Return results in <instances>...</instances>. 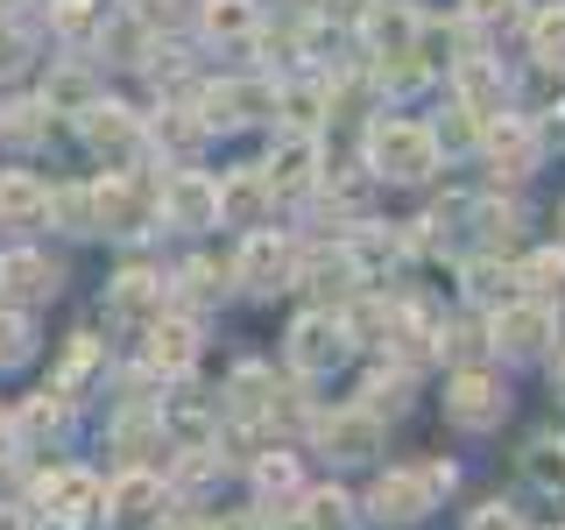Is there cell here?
<instances>
[{"instance_id":"3","label":"cell","mask_w":565,"mask_h":530,"mask_svg":"<svg viewBox=\"0 0 565 530\" xmlns=\"http://www.w3.org/2000/svg\"><path fill=\"white\" fill-rule=\"evenodd\" d=\"M502 411H509V389L488 368H459V382L446 389V417L467 424V432H488V424H502Z\"/></svg>"},{"instance_id":"21","label":"cell","mask_w":565,"mask_h":530,"mask_svg":"<svg viewBox=\"0 0 565 530\" xmlns=\"http://www.w3.org/2000/svg\"><path fill=\"white\" fill-rule=\"evenodd\" d=\"M205 29L212 35H247V29H255V8H247V0H212V8H205Z\"/></svg>"},{"instance_id":"16","label":"cell","mask_w":565,"mask_h":530,"mask_svg":"<svg viewBox=\"0 0 565 530\" xmlns=\"http://www.w3.org/2000/svg\"><path fill=\"white\" fill-rule=\"evenodd\" d=\"M191 353H199V332H191V326H156V347H149L156 368L177 375V368H191Z\"/></svg>"},{"instance_id":"9","label":"cell","mask_w":565,"mask_h":530,"mask_svg":"<svg viewBox=\"0 0 565 530\" xmlns=\"http://www.w3.org/2000/svg\"><path fill=\"white\" fill-rule=\"evenodd\" d=\"M367 509H375L382 523H417L424 509H431V488H424V474H382L375 495H367Z\"/></svg>"},{"instance_id":"29","label":"cell","mask_w":565,"mask_h":530,"mask_svg":"<svg viewBox=\"0 0 565 530\" xmlns=\"http://www.w3.org/2000/svg\"><path fill=\"white\" fill-rule=\"evenodd\" d=\"M467 530H516V509L488 502V509H473V523H467Z\"/></svg>"},{"instance_id":"18","label":"cell","mask_w":565,"mask_h":530,"mask_svg":"<svg viewBox=\"0 0 565 530\" xmlns=\"http://www.w3.org/2000/svg\"><path fill=\"white\" fill-rule=\"evenodd\" d=\"M530 50H537L544 64H565V8H544L537 22H530Z\"/></svg>"},{"instance_id":"7","label":"cell","mask_w":565,"mask_h":530,"mask_svg":"<svg viewBox=\"0 0 565 530\" xmlns=\"http://www.w3.org/2000/svg\"><path fill=\"white\" fill-rule=\"evenodd\" d=\"M417 22L424 14H411L403 0H382V8H367V50L388 64V57H417Z\"/></svg>"},{"instance_id":"17","label":"cell","mask_w":565,"mask_h":530,"mask_svg":"<svg viewBox=\"0 0 565 530\" xmlns=\"http://www.w3.org/2000/svg\"><path fill=\"white\" fill-rule=\"evenodd\" d=\"M305 523L311 530H353V502H347L340 488H318L311 502H305Z\"/></svg>"},{"instance_id":"2","label":"cell","mask_w":565,"mask_h":530,"mask_svg":"<svg viewBox=\"0 0 565 530\" xmlns=\"http://www.w3.org/2000/svg\"><path fill=\"white\" fill-rule=\"evenodd\" d=\"M340 361H347V318L311 311V318L290 326V368L297 375H332Z\"/></svg>"},{"instance_id":"8","label":"cell","mask_w":565,"mask_h":530,"mask_svg":"<svg viewBox=\"0 0 565 530\" xmlns=\"http://www.w3.org/2000/svg\"><path fill=\"white\" fill-rule=\"evenodd\" d=\"M544 340H552V311L544 305H502L494 311V340L502 353H544Z\"/></svg>"},{"instance_id":"27","label":"cell","mask_w":565,"mask_h":530,"mask_svg":"<svg viewBox=\"0 0 565 530\" xmlns=\"http://www.w3.org/2000/svg\"><path fill=\"white\" fill-rule=\"evenodd\" d=\"M481 226H488V241H509V234H516V205H481Z\"/></svg>"},{"instance_id":"19","label":"cell","mask_w":565,"mask_h":530,"mask_svg":"<svg viewBox=\"0 0 565 530\" xmlns=\"http://www.w3.org/2000/svg\"><path fill=\"white\" fill-rule=\"evenodd\" d=\"M516 283H530L537 297H565V255H530L516 269Z\"/></svg>"},{"instance_id":"24","label":"cell","mask_w":565,"mask_h":530,"mask_svg":"<svg viewBox=\"0 0 565 530\" xmlns=\"http://www.w3.org/2000/svg\"><path fill=\"white\" fill-rule=\"evenodd\" d=\"M403 396H411V382H403V375H375V382H367V403H361V411H403Z\"/></svg>"},{"instance_id":"1","label":"cell","mask_w":565,"mask_h":530,"mask_svg":"<svg viewBox=\"0 0 565 530\" xmlns=\"http://www.w3.org/2000/svg\"><path fill=\"white\" fill-rule=\"evenodd\" d=\"M367 163H375V177L417 184V177L438 170V141H431V128H417V120H382L375 141H367Z\"/></svg>"},{"instance_id":"5","label":"cell","mask_w":565,"mask_h":530,"mask_svg":"<svg viewBox=\"0 0 565 530\" xmlns=\"http://www.w3.org/2000/svg\"><path fill=\"white\" fill-rule=\"evenodd\" d=\"M452 85H459V106H467L473 120H494V114H502V99H509V78H502V64H494V57H459L452 64Z\"/></svg>"},{"instance_id":"25","label":"cell","mask_w":565,"mask_h":530,"mask_svg":"<svg viewBox=\"0 0 565 530\" xmlns=\"http://www.w3.org/2000/svg\"><path fill=\"white\" fill-rule=\"evenodd\" d=\"M467 283H473V297H488V305H494V297L509 305V269H494V262H473Z\"/></svg>"},{"instance_id":"26","label":"cell","mask_w":565,"mask_h":530,"mask_svg":"<svg viewBox=\"0 0 565 530\" xmlns=\"http://www.w3.org/2000/svg\"><path fill=\"white\" fill-rule=\"evenodd\" d=\"M438 347H446L452 361H467V368H473V361H481V353H488V340H481V332H473V326H452V332H446V340H438Z\"/></svg>"},{"instance_id":"6","label":"cell","mask_w":565,"mask_h":530,"mask_svg":"<svg viewBox=\"0 0 565 530\" xmlns=\"http://www.w3.org/2000/svg\"><path fill=\"white\" fill-rule=\"evenodd\" d=\"M318 438H326L332 459H375L382 453V417L375 411H332L318 424Z\"/></svg>"},{"instance_id":"30","label":"cell","mask_w":565,"mask_h":530,"mask_svg":"<svg viewBox=\"0 0 565 530\" xmlns=\"http://www.w3.org/2000/svg\"><path fill=\"white\" fill-rule=\"evenodd\" d=\"M552 382H558V396H565V353H558V368H552Z\"/></svg>"},{"instance_id":"10","label":"cell","mask_w":565,"mask_h":530,"mask_svg":"<svg viewBox=\"0 0 565 530\" xmlns=\"http://www.w3.org/2000/svg\"><path fill=\"white\" fill-rule=\"evenodd\" d=\"M311 177H318V141L311 135H282V149L269 156L262 184L269 191H311Z\"/></svg>"},{"instance_id":"28","label":"cell","mask_w":565,"mask_h":530,"mask_svg":"<svg viewBox=\"0 0 565 530\" xmlns=\"http://www.w3.org/2000/svg\"><path fill=\"white\" fill-rule=\"evenodd\" d=\"M509 14H516V0H467V22H509Z\"/></svg>"},{"instance_id":"14","label":"cell","mask_w":565,"mask_h":530,"mask_svg":"<svg viewBox=\"0 0 565 530\" xmlns=\"http://www.w3.org/2000/svg\"><path fill=\"white\" fill-rule=\"evenodd\" d=\"M262 205H269V184H262V170H234V177L220 184V220L255 226V220H262Z\"/></svg>"},{"instance_id":"13","label":"cell","mask_w":565,"mask_h":530,"mask_svg":"<svg viewBox=\"0 0 565 530\" xmlns=\"http://www.w3.org/2000/svg\"><path fill=\"white\" fill-rule=\"evenodd\" d=\"M163 205L184 226H212V220H220V184H212V177H177V184L163 191Z\"/></svg>"},{"instance_id":"12","label":"cell","mask_w":565,"mask_h":530,"mask_svg":"<svg viewBox=\"0 0 565 530\" xmlns=\"http://www.w3.org/2000/svg\"><path fill=\"white\" fill-rule=\"evenodd\" d=\"M290 241H276V234H247V247H241V276L255 283V290H282L290 283Z\"/></svg>"},{"instance_id":"22","label":"cell","mask_w":565,"mask_h":530,"mask_svg":"<svg viewBox=\"0 0 565 530\" xmlns=\"http://www.w3.org/2000/svg\"><path fill=\"white\" fill-rule=\"evenodd\" d=\"M114 502H120V517H141V509L156 502V474H120Z\"/></svg>"},{"instance_id":"11","label":"cell","mask_w":565,"mask_h":530,"mask_svg":"<svg viewBox=\"0 0 565 530\" xmlns=\"http://www.w3.org/2000/svg\"><path fill=\"white\" fill-rule=\"evenodd\" d=\"M43 502H50V509H43L50 523H85V517L99 509V481H93V474H78V467H64L57 481L43 488Z\"/></svg>"},{"instance_id":"20","label":"cell","mask_w":565,"mask_h":530,"mask_svg":"<svg viewBox=\"0 0 565 530\" xmlns=\"http://www.w3.org/2000/svg\"><path fill=\"white\" fill-rule=\"evenodd\" d=\"M530 481L565 488V438H537V446H530Z\"/></svg>"},{"instance_id":"23","label":"cell","mask_w":565,"mask_h":530,"mask_svg":"<svg viewBox=\"0 0 565 530\" xmlns=\"http://www.w3.org/2000/svg\"><path fill=\"white\" fill-rule=\"evenodd\" d=\"M255 481H262V495H290V488H297V459H290V453H269V459L255 467Z\"/></svg>"},{"instance_id":"4","label":"cell","mask_w":565,"mask_h":530,"mask_svg":"<svg viewBox=\"0 0 565 530\" xmlns=\"http://www.w3.org/2000/svg\"><path fill=\"white\" fill-rule=\"evenodd\" d=\"M481 149H488L494 177H530V170H537V128H530V120H516V114L481 120Z\"/></svg>"},{"instance_id":"31","label":"cell","mask_w":565,"mask_h":530,"mask_svg":"<svg viewBox=\"0 0 565 530\" xmlns=\"http://www.w3.org/2000/svg\"><path fill=\"white\" fill-rule=\"evenodd\" d=\"M170 530H212V523H170Z\"/></svg>"},{"instance_id":"15","label":"cell","mask_w":565,"mask_h":530,"mask_svg":"<svg viewBox=\"0 0 565 530\" xmlns=\"http://www.w3.org/2000/svg\"><path fill=\"white\" fill-rule=\"evenodd\" d=\"M85 135H93V149H99V156H106V149H114V156H128V149H135V120L120 114V106H93V114H85Z\"/></svg>"}]
</instances>
